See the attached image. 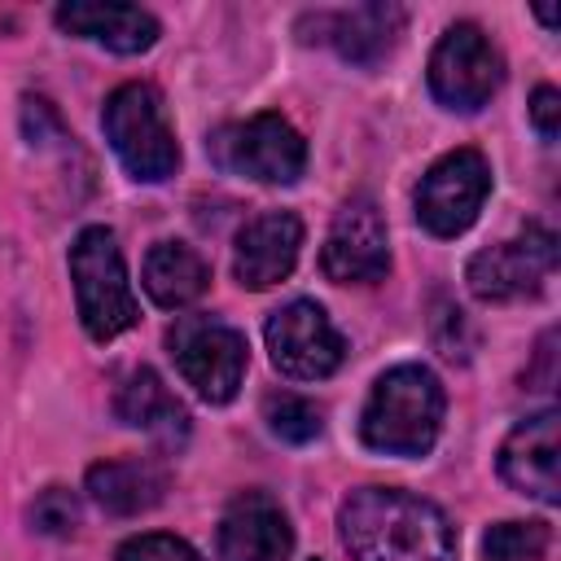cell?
<instances>
[{"label": "cell", "mask_w": 561, "mask_h": 561, "mask_svg": "<svg viewBox=\"0 0 561 561\" xmlns=\"http://www.w3.org/2000/svg\"><path fill=\"white\" fill-rule=\"evenodd\" d=\"M337 539L351 561H460L451 517L403 486H355L337 508Z\"/></svg>", "instance_id": "6da1fadb"}, {"label": "cell", "mask_w": 561, "mask_h": 561, "mask_svg": "<svg viewBox=\"0 0 561 561\" xmlns=\"http://www.w3.org/2000/svg\"><path fill=\"white\" fill-rule=\"evenodd\" d=\"M443 412H447V394L443 381L434 377V368L425 364H394L386 368L359 412V443L368 451L381 456H430L443 430Z\"/></svg>", "instance_id": "7a4b0ae2"}, {"label": "cell", "mask_w": 561, "mask_h": 561, "mask_svg": "<svg viewBox=\"0 0 561 561\" xmlns=\"http://www.w3.org/2000/svg\"><path fill=\"white\" fill-rule=\"evenodd\" d=\"M101 131L131 180L162 184L180 171V140H175V127L167 118V101L153 83H145V79L118 83L105 96Z\"/></svg>", "instance_id": "3957f363"}, {"label": "cell", "mask_w": 561, "mask_h": 561, "mask_svg": "<svg viewBox=\"0 0 561 561\" xmlns=\"http://www.w3.org/2000/svg\"><path fill=\"white\" fill-rule=\"evenodd\" d=\"M70 285H75V307L79 324L92 342H114L140 320V302L127 280L123 250L110 228L88 224L75 245H70Z\"/></svg>", "instance_id": "277c9868"}, {"label": "cell", "mask_w": 561, "mask_h": 561, "mask_svg": "<svg viewBox=\"0 0 561 561\" xmlns=\"http://www.w3.org/2000/svg\"><path fill=\"white\" fill-rule=\"evenodd\" d=\"M206 153L224 175H241L254 184H294L307 171V140L276 110L215 127Z\"/></svg>", "instance_id": "5b68a950"}, {"label": "cell", "mask_w": 561, "mask_h": 561, "mask_svg": "<svg viewBox=\"0 0 561 561\" xmlns=\"http://www.w3.org/2000/svg\"><path fill=\"white\" fill-rule=\"evenodd\" d=\"M167 351L202 403L219 408L237 399L250 368V346L241 329L219 316H180L167 329Z\"/></svg>", "instance_id": "8992f818"}, {"label": "cell", "mask_w": 561, "mask_h": 561, "mask_svg": "<svg viewBox=\"0 0 561 561\" xmlns=\"http://www.w3.org/2000/svg\"><path fill=\"white\" fill-rule=\"evenodd\" d=\"M430 96L451 114H478L504 83V57L478 22H456L438 35L425 66Z\"/></svg>", "instance_id": "52a82bcc"}, {"label": "cell", "mask_w": 561, "mask_h": 561, "mask_svg": "<svg viewBox=\"0 0 561 561\" xmlns=\"http://www.w3.org/2000/svg\"><path fill=\"white\" fill-rule=\"evenodd\" d=\"M491 197V162L482 149H451L443 153L416 184V224L430 237H460L473 228Z\"/></svg>", "instance_id": "ba28073f"}, {"label": "cell", "mask_w": 561, "mask_h": 561, "mask_svg": "<svg viewBox=\"0 0 561 561\" xmlns=\"http://www.w3.org/2000/svg\"><path fill=\"white\" fill-rule=\"evenodd\" d=\"M557 267V237L543 224H526L522 232L478 250L465 263V285L478 302H517L535 298Z\"/></svg>", "instance_id": "9c48e42d"}, {"label": "cell", "mask_w": 561, "mask_h": 561, "mask_svg": "<svg viewBox=\"0 0 561 561\" xmlns=\"http://www.w3.org/2000/svg\"><path fill=\"white\" fill-rule=\"evenodd\" d=\"M272 368L289 381H324L346 359V337L316 298H294L263 324Z\"/></svg>", "instance_id": "30bf717a"}, {"label": "cell", "mask_w": 561, "mask_h": 561, "mask_svg": "<svg viewBox=\"0 0 561 561\" xmlns=\"http://www.w3.org/2000/svg\"><path fill=\"white\" fill-rule=\"evenodd\" d=\"M408 31V9L403 4H355V9H320L298 18V39L302 44H329L342 61L373 70L381 66Z\"/></svg>", "instance_id": "8fae6325"}, {"label": "cell", "mask_w": 561, "mask_h": 561, "mask_svg": "<svg viewBox=\"0 0 561 561\" xmlns=\"http://www.w3.org/2000/svg\"><path fill=\"white\" fill-rule=\"evenodd\" d=\"M320 272L333 285H373L390 272L386 219L368 193H355L337 206L324 250H320Z\"/></svg>", "instance_id": "7c38bea8"}, {"label": "cell", "mask_w": 561, "mask_h": 561, "mask_svg": "<svg viewBox=\"0 0 561 561\" xmlns=\"http://www.w3.org/2000/svg\"><path fill=\"white\" fill-rule=\"evenodd\" d=\"M215 552L219 561H289L294 552L289 513L267 491L232 495L215 530Z\"/></svg>", "instance_id": "4fadbf2b"}, {"label": "cell", "mask_w": 561, "mask_h": 561, "mask_svg": "<svg viewBox=\"0 0 561 561\" xmlns=\"http://www.w3.org/2000/svg\"><path fill=\"white\" fill-rule=\"evenodd\" d=\"M298 254H302V219L294 210H263L237 232L232 276L241 289H272L298 267Z\"/></svg>", "instance_id": "5bb4252c"}, {"label": "cell", "mask_w": 561, "mask_h": 561, "mask_svg": "<svg viewBox=\"0 0 561 561\" xmlns=\"http://www.w3.org/2000/svg\"><path fill=\"white\" fill-rule=\"evenodd\" d=\"M557 408H543L526 421H517L508 430V438L500 443V478L517 491L530 495L539 504H557L561 500V482H557Z\"/></svg>", "instance_id": "9a60e30c"}, {"label": "cell", "mask_w": 561, "mask_h": 561, "mask_svg": "<svg viewBox=\"0 0 561 561\" xmlns=\"http://www.w3.org/2000/svg\"><path fill=\"white\" fill-rule=\"evenodd\" d=\"M53 22L66 31V35H79V39H92L118 57H136V53H149L162 35V22L140 9V4H92V0H70V4H57Z\"/></svg>", "instance_id": "2e32d148"}, {"label": "cell", "mask_w": 561, "mask_h": 561, "mask_svg": "<svg viewBox=\"0 0 561 561\" xmlns=\"http://www.w3.org/2000/svg\"><path fill=\"white\" fill-rule=\"evenodd\" d=\"M88 500L110 513V517H136L162 504L171 486V469L153 456H118V460H96L83 478Z\"/></svg>", "instance_id": "e0dca14e"}, {"label": "cell", "mask_w": 561, "mask_h": 561, "mask_svg": "<svg viewBox=\"0 0 561 561\" xmlns=\"http://www.w3.org/2000/svg\"><path fill=\"white\" fill-rule=\"evenodd\" d=\"M114 416L123 425L158 438L162 447H184V438H188V408L167 390V381L149 364L127 368V377L114 390Z\"/></svg>", "instance_id": "ac0fdd59"}, {"label": "cell", "mask_w": 561, "mask_h": 561, "mask_svg": "<svg viewBox=\"0 0 561 561\" xmlns=\"http://www.w3.org/2000/svg\"><path fill=\"white\" fill-rule=\"evenodd\" d=\"M140 285L158 307L180 311L210 289V263L188 241H153L140 267Z\"/></svg>", "instance_id": "d6986e66"}, {"label": "cell", "mask_w": 561, "mask_h": 561, "mask_svg": "<svg viewBox=\"0 0 561 561\" xmlns=\"http://www.w3.org/2000/svg\"><path fill=\"white\" fill-rule=\"evenodd\" d=\"M263 421L280 443H294V447H307L324 434V408L294 390H272L263 399Z\"/></svg>", "instance_id": "ffe728a7"}, {"label": "cell", "mask_w": 561, "mask_h": 561, "mask_svg": "<svg viewBox=\"0 0 561 561\" xmlns=\"http://www.w3.org/2000/svg\"><path fill=\"white\" fill-rule=\"evenodd\" d=\"M552 543L548 522H495L482 535V557L486 561H543Z\"/></svg>", "instance_id": "44dd1931"}, {"label": "cell", "mask_w": 561, "mask_h": 561, "mask_svg": "<svg viewBox=\"0 0 561 561\" xmlns=\"http://www.w3.org/2000/svg\"><path fill=\"white\" fill-rule=\"evenodd\" d=\"M22 136L35 153H61V158H83L70 127L44 96H22Z\"/></svg>", "instance_id": "7402d4cb"}, {"label": "cell", "mask_w": 561, "mask_h": 561, "mask_svg": "<svg viewBox=\"0 0 561 561\" xmlns=\"http://www.w3.org/2000/svg\"><path fill=\"white\" fill-rule=\"evenodd\" d=\"M26 522H31L35 535L70 539V535L79 530V522H83V504H79V495L66 491V486H44V491L31 500V508H26Z\"/></svg>", "instance_id": "603a6c76"}, {"label": "cell", "mask_w": 561, "mask_h": 561, "mask_svg": "<svg viewBox=\"0 0 561 561\" xmlns=\"http://www.w3.org/2000/svg\"><path fill=\"white\" fill-rule=\"evenodd\" d=\"M114 561H202V552L180 539V535H162V530H149V535H131L118 543Z\"/></svg>", "instance_id": "cb8c5ba5"}, {"label": "cell", "mask_w": 561, "mask_h": 561, "mask_svg": "<svg viewBox=\"0 0 561 561\" xmlns=\"http://www.w3.org/2000/svg\"><path fill=\"white\" fill-rule=\"evenodd\" d=\"M530 123H535L539 140H557V127H561V92L552 83H539L530 92Z\"/></svg>", "instance_id": "d4e9b609"}, {"label": "cell", "mask_w": 561, "mask_h": 561, "mask_svg": "<svg viewBox=\"0 0 561 561\" xmlns=\"http://www.w3.org/2000/svg\"><path fill=\"white\" fill-rule=\"evenodd\" d=\"M552 342H557V333L548 329V333L539 337V346H535V368L526 373V386H530V390H548V386L557 381V373H552Z\"/></svg>", "instance_id": "484cf974"}, {"label": "cell", "mask_w": 561, "mask_h": 561, "mask_svg": "<svg viewBox=\"0 0 561 561\" xmlns=\"http://www.w3.org/2000/svg\"><path fill=\"white\" fill-rule=\"evenodd\" d=\"M311 561H316V557H311Z\"/></svg>", "instance_id": "4316f807"}]
</instances>
